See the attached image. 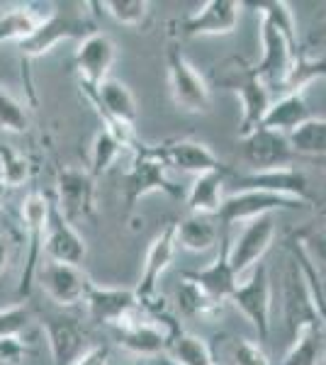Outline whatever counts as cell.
Instances as JSON below:
<instances>
[{
    "mask_svg": "<svg viewBox=\"0 0 326 365\" xmlns=\"http://www.w3.org/2000/svg\"><path fill=\"white\" fill-rule=\"evenodd\" d=\"M251 8H256L260 15L270 17L277 27L285 32V37L297 46V20H295V13L290 8V3L285 0H258V3H251Z\"/></svg>",
    "mask_w": 326,
    "mask_h": 365,
    "instance_id": "obj_37",
    "label": "cell"
},
{
    "mask_svg": "<svg viewBox=\"0 0 326 365\" xmlns=\"http://www.w3.org/2000/svg\"><path fill=\"white\" fill-rule=\"evenodd\" d=\"M302 207H305V205L297 202V200L275 195V192L244 187V190L224 197L217 220H219V229H222V232H229L236 222H251V220H256V217L272 215V212L302 210Z\"/></svg>",
    "mask_w": 326,
    "mask_h": 365,
    "instance_id": "obj_9",
    "label": "cell"
},
{
    "mask_svg": "<svg viewBox=\"0 0 326 365\" xmlns=\"http://www.w3.org/2000/svg\"><path fill=\"white\" fill-rule=\"evenodd\" d=\"M29 319H32V312L27 304H13V307L0 309V339L20 336L27 329Z\"/></svg>",
    "mask_w": 326,
    "mask_h": 365,
    "instance_id": "obj_38",
    "label": "cell"
},
{
    "mask_svg": "<svg viewBox=\"0 0 326 365\" xmlns=\"http://www.w3.org/2000/svg\"><path fill=\"white\" fill-rule=\"evenodd\" d=\"M219 227L215 225V217L205 215H188L175 222V239L178 246L193 253H205L215 249L219 241Z\"/></svg>",
    "mask_w": 326,
    "mask_h": 365,
    "instance_id": "obj_27",
    "label": "cell"
},
{
    "mask_svg": "<svg viewBox=\"0 0 326 365\" xmlns=\"http://www.w3.org/2000/svg\"><path fill=\"white\" fill-rule=\"evenodd\" d=\"M310 117L312 113L305 100V93H282L280 98L270 103L260 127L272 129V132H280V134H290L292 129H297L302 122L310 120Z\"/></svg>",
    "mask_w": 326,
    "mask_h": 365,
    "instance_id": "obj_25",
    "label": "cell"
},
{
    "mask_svg": "<svg viewBox=\"0 0 326 365\" xmlns=\"http://www.w3.org/2000/svg\"><path fill=\"white\" fill-rule=\"evenodd\" d=\"M282 299H285V322L290 329V336L305 331V329H324L322 319H319L317 304H314L310 282H307L297 261H292L287 268Z\"/></svg>",
    "mask_w": 326,
    "mask_h": 365,
    "instance_id": "obj_14",
    "label": "cell"
},
{
    "mask_svg": "<svg viewBox=\"0 0 326 365\" xmlns=\"http://www.w3.org/2000/svg\"><path fill=\"white\" fill-rule=\"evenodd\" d=\"M314 39H326V22L317 29V32H314Z\"/></svg>",
    "mask_w": 326,
    "mask_h": 365,
    "instance_id": "obj_44",
    "label": "cell"
},
{
    "mask_svg": "<svg viewBox=\"0 0 326 365\" xmlns=\"http://www.w3.org/2000/svg\"><path fill=\"white\" fill-rule=\"evenodd\" d=\"M178 309L190 319H205L215 322L224 309V302L210 297L200 285H195L193 280L183 278L180 287H178Z\"/></svg>",
    "mask_w": 326,
    "mask_h": 365,
    "instance_id": "obj_29",
    "label": "cell"
},
{
    "mask_svg": "<svg viewBox=\"0 0 326 365\" xmlns=\"http://www.w3.org/2000/svg\"><path fill=\"white\" fill-rule=\"evenodd\" d=\"M229 168L222 170H212V173L195 175L190 190L185 195V205L190 210V215H205V217H217L222 210L224 195V178H227Z\"/></svg>",
    "mask_w": 326,
    "mask_h": 365,
    "instance_id": "obj_24",
    "label": "cell"
},
{
    "mask_svg": "<svg viewBox=\"0 0 326 365\" xmlns=\"http://www.w3.org/2000/svg\"><path fill=\"white\" fill-rule=\"evenodd\" d=\"M290 149L305 156H326V117H310L287 134Z\"/></svg>",
    "mask_w": 326,
    "mask_h": 365,
    "instance_id": "obj_30",
    "label": "cell"
},
{
    "mask_svg": "<svg viewBox=\"0 0 326 365\" xmlns=\"http://www.w3.org/2000/svg\"><path fill=\"white\" fill-rule=\"evenodd\" d=\"M244 187H253V190H265L275 192V195L297 200L305 207H312L314 197L310 190V180L295 166H282V168H270V170H256V173H246L236 178Z\"/></svg>",
    "mask_w": 326,
    "mask_h": 365,
    "instance_id": "obj_18",
    "label": "cell"
},
{
    "mask_svg": "<svg viewBox=\"0 0 326 365\" xmlns=\"http://www.w3.org/2000/svg\"><path fill=\"white\" fill-rule=\"evenodd\" d=\"M56 210L71 222H91L96 215V178L86 168L63 166L56 175Z\"/></svg>",
    "mask_w": 326,
    "mask_h": 365,
    "instance_id": "obj_8",
    "label": "cell"
},
{
    "mask_svg": "<svg viewBox=\"0 0 326 365\" xmlns=\"http://www.w3.org/2000/svg\"><path fill=\"white\" fill-rule=\"evenodd\" d=\"M51 10H39L37 5H15L0 13V44H22L37 32V27L46 20Z\"/></svg>",
    "mask_w": 326,
    "mask_h": 365,
    "instance_id": "obj_26",
    "label": "cell"
},
{
    "mask_svg": "<svg viewBox=\"0 0 326 365\" xmlns=\"http://www.w3.org/2000/svg\"><path fill=\"white\" fill-rule=\"evenodd\" d=\"M122 151H124L122 141L117 139L110 129L103 127L91 144V166H88L86 170L93 175V178H98V175H103L105 170H110V166L120 158Z\"/></svg>",
    "mask_w": 326,
    "mask_h": 365,
    "instance_id": "obj_31",
    "label": "cell"
},
{
    "mask_svg": "<svg viewBox=\"0 0 326 365\" xmlns=\"http://www.w3.org/2000/svg\"><path fill=\"white\" fill-rule=\"evenodd\" d=\"M227 302L234 304L253 329L258 331V341H265L270 336V312H272V287L268 278V268L258 263L248 275H244L236 282L234 292Z\"/></svg>",
    "mask_w": 326,
    "mask_h": 365,
    "instance_id": "obj_5",
    "label": "cell"
},
{
    "mask_svg": "<svg viewBox=\"0 0 326 365\" xmlns=\"http://www.w3.org/2000/svg\"><path fill=\"white\" fill-rule=\"evenodd\" d=\"M110 363V346L108 344H96L91 349H86L73 365H108Z\"/></svg>",
    "mask_w": 326,
    "mask_h": 365,
    "instance_id": "obj_42",
    "label": "cell"
},
{
    "mask_svg": "<svg viewBox=\"0 0 326 365\" xmlns=\"http://www.w3.org/2000/svg\"><path fill=\"white\" fill-rule=\"evenodd\" d=\"M317 78H326V56H305L297 54L295 66L290 71L285 86L280 93H305V88Z\"/></svg>",
    "mask_w": 326,
    "mask_h": 365,
    "instance_id": "obj_33",
    "label": "cell"
},
{
    "mask_svg": "<svg viewBox=\"0 0 326 365\" xmlns=\"http://www.w3.org/2000/svg\"><path fill=\"white\" fill-rule=\"evenodd\" d=\"M217 244H219V251H217V258L212 261V266H207L203 270H188V273H183V278L200 285L210 297L219 299V302H227L229 295L234 292L236 282H239V278H236L234 270L229 266V249H231L229 232L219 234Z\"/></svg>",
    "mask_w": 326,
    "mask_h": 365,
    "instance_id": "obj_21",
    "label": "cell"
},
{
    "mask_svg": "<svg viewBox=\"0 0 326 365\" xmlns=\"http://www.w3.org/2000/svg\"><path fill=\"white\" fill-rule=\"evenodd\" d=\"M322 331L324 329H305L295 334L292 344L282 358V365H319L322 358Z\"/></svg>",
    "mask_w": 326,
    "mask_h": 365,
    "instance_id": "obj_32",
    "label": "cell"
},
{
    "mask_svg": "<svg viewBox=\"0 0 326 365\" xmlns=\"http://www.w3.org/2000/svg\"><path fill=\"white\" fill-rule=\"evenodd\" d=\"M10 253H13V239L10 234H0V273L10 266Z\"/></svg>",
    "mask_w": 326,
    "mask_h": 365,
    "instance_id": "obj_43",
    "label": "cell"
},
{
    "mask_svg": "<svg viewBox=\"0 0 326 365\" xmlns=\"http://www.w3.org/2000/svg\"><path fill=\"white\" fill-rule=\"evenodd\" d=\"M49 207L51 200L41 192H29L22 202V225H25L27 234V258L25 268L20 275V285H17V295L27 297L32 290V282L37 278V270L44 256V237H46V225H49Z\"/></svg>",
    "mask_w": 326,
    "mask_h": 365,
    "instance_id": "obj_7",
    "label": "cell"
},
{
    "mask_svg": "<svg viewBox=\"0 0 326 365\" xmlns=\"http://www.w3.org/2000/svg\"><path fill=\"white\" fill-rule=\"evenodd\" d=\"M165 356L173 365H217L215 353L205 339L195 334L173 331L165 346Z\"/></svg>",
    "mask_w": 326,
    "mask_h": 365,
    "instance_id": "obj_28",
    "label": "cell"
},
{
    "mask_svg": "<svg viewBox=\"0 0 326 365\" xmlns=\"http://www.w3.org/2000/svg\"><path fill=\"white\" fill-rule=\"evenodd\" d=\"M117 46L112 42L110 34L105 32H93L86 39L78 42L76 49V71L81 76V86L86 93H96L100 86L108 81V73L115 63Z\"/></svg>",
    "mask_w": 326,
    "mask_h": 365,
    "instance_id": "obj_12",
    "label": "cell"
},
{
    "mask_svg": "<svg viewBox=\"0 0 326 365\" xmlns=\"http://www.w3.org/2000/svg\"><path fill=\"white\" fill-rule=\"evenodd\" d=\"M0 129L10 134H25L29 129V113L17 98L0 86Z\"/></svg>",
    "mask_w": 326,
    "mask_h": 365,
    "instance_id": "obj_36",
    "label": "cell"
},
{
    "mask_svg": "<svg viewBox=\"0 0 326 365\" xmlns=\"http://www.w3.org/2000/svg\"><path fill=\"white\" fill-rule=\"evenodd\" d=\"M37 280L44 290V295L58 307H73L83 302L86 287L91 278L78 266H66V263L46 261L37 270Z\"/></svg>",
    "mask_w": 326,
    "mask_h": 365,
    "instance_id": "obj_17",
    "label": "cell"
},
{
    "mask_svg": "<svg viewBox=\"0 0 326 365\" xmlns=\"http://www.w3.org/2000/svg\"><path fill=\"white\" fill-rule=\"evenodd\" d=\"M260 44H263V56L253 71L268 88L282 91L290 71L295 66V58H297V46L265 15H260Z\"/></svg>",
    "mask_w": 326,
    "mask_h": 365,
    "instance_id": "obj_6",
    "label": "cell"
},
{
    "mask_svg": "<svg viewBox=\"0 0 326 365\" xmlns=\"http://www.w3.org/2000/svg\"><path fill=\"white\" fill-rule=\"evenodd\" d=\"M215 83L224 91H231L239 98L241 105V122H239V139L251 134L260 127L265 113H268L272 96L270 88L256 76L253 66H248L241 56L224 58L219 66H215Z\"/></svg>",
    "mask_w": 326,
    "mask_h": 365,
    "instance_id": "obj_1",
    "label": "cell"
},
{
    "mask_svg": "<svg viewBox=\"0 0 326 365\" xmlns=\"http://www.w3.org/2000/svg\"><path fill=\"white\" fill-rule=\"evenodd\" d=\"M88 307V314L96 324H112L120 327L122 322L132 319L139 309V299H136L134 290L127 287H103L96 282H88L86 297H83Z\"/></svg>",
    "mask_w": 326,
    "mask_h": 365,
    "instance_id": "obj_16",
    "label": "cell"
},
{
    "mask_svg": "<svg viewBox=\"0 0 326 365\" xmlns=\"http://www.w3.org/2000/svg\"><path fill=\"white\" fill-rule=\"evenodd\" d=\"M32 175V163L27 156L15 151L13 146H0V180L8 190L22 187Z\"/></svg>",
    "mask_w": 326,
    "mask_h": 365,
    "instance_id": "obj_34",
    "label": "cell"
},
{
    "mask_svg": "<svg viewBox=\"0 0 326 365\" xmlns=\"http://www.w3.org/2000/svg\"><path fill=\"white\" fill-rule=\"evenodd\" d=\"M41 329H44L54 365H73L76 358L83 353V341H86V331L81 324L71 317H49L41 324Z\"/></svg>",
    "mask_w": 326,
    "mask_h": 365,
    "instance_id": "obj_23",
    "label": "cell"
},
{
    "mask_svg": "<svg viewBox=\"0 0 326 365\" xmlns=\"http://www.w3.org/2000/svg\"><path fill=\"white\" fill-rule=\"evenodd\" d=\"M93 32H96V25L81 10H51L46 20L37 27V32L22 44H17V49H20L22 63H29L34 58L49 54L56 44L68 42V39L81 42Z\"/></svg>",
    "mask_w": 326,
    "mask_h": 365,
    "instance_id": "obj_3",
    "label": "cell"
},
{
    "mask_svg": "<svg viewBox=\"0 0 326 365\" xmlns=\"http://www.w3.org/2000/svg\"><path fill=\"white\" fill-rule=\"evenodd\" d=\"M117 331H120V344L124 351L134 353L139 358H156L165 353L170 334L178 331V329H165L156 322H141L134 314L132 319L122 322Z\"/></svg>",
    "mask_w": 326,
    "mask_h": 365,
    "instance_id": "obj_22",
    "label": "cell"
},
{
    "mask_svg": "<svg viewBox=\"0 0 326 365\" xmlns=\"http://www.w3.org/2000/svg\"><path fill=\"white\" fill-rule=\"evenodd\" d=\"M300 246L305 249L307 258L312 261V266L326 273V227L322 229H314V232L305 234L300 237Z\"/></svg>",
    "mask_w": 326,
    "mask_h": 365,
    "instance_id": "obj_39",
    "label": "cell"
},
{
    "mask_svg": "<svg viewBox=\"0 0 326 365\" xmlns=\"http://www.w3.org/2000/svg\"><path fill=\"white\" fill-rule=\"evenodd\" d=\"M134 158L129 166L127 175H124V202H127V212H134L136 205L141 202L151 192H163V195L180 200L183 190L168 178V166L158 154L156 146L136 144Z\"/></svg>",
    "mask_w": 326,
    "mask_h": 365,
    "instance_id": "obj_2",
    "label": "cell"
},
{
    "mask_svg": "<svg viewBox=\"0 0 326 365\" xmlns=\"http://www.w3.org/2000/svg\"><path fill=\"white\" fill-rule=\"evenodd\" d=\"M98 8H105V13L115 22L134 29L144 27L151 13V5L146 0H105V3H98Z\"/></svg>",
    "mask_w": 326,
    "mask_h": 365,
    "instance_id": "obj_35",
    "label": "cell"
},
{
    "mask_svg": "<svg viewBox=\"0 0 326 365\" xmlns=\"http://www.w3.org/2000/svg\"><path fill=\"white\" fill-rule=\"evenodd\" d=\"M244 3L236 0H210L193 15H185L173 22L175 34L183 39L198 37H224L231 34L239 25V15Z\"/></svg>",
    "mask_w": 326,
    "mask_h": 365,
    "instance_id": "obj_10",
    "label": "cell"
},
{
    "mask_svg": "<svg viewBox=\"0 0 326 365\" xmlns=\"http://www.w3.org/2000/svg\"><path fill=\"white\" fill-rule=\"evenodd\" d=\"M158 154L165 161V166H173L183 173H190V175H203V173H212V170H222L227 168L215 151L210 149L203 141H195V139H173V141H165V144L156 146Z\"/></svg>",
    "mask_w": 326,
    "mask_h": 365,
    "instance_id": "obj_20",
    "label": "cell"
},
{
    "mask_svg": "<svg viewBox=\"0 0 326 365\" xmlns=\"http://www.w3.org/2000/svg\"><path fill=\"white\" fill-rule=\"evenodd\" d=\"M241 156L248 163L251 173H256V170L292 166L295 151L290 149L287 134L258 127L251 134L241 137Z\"/></svg>",
    "mask_w": 326,
    "mask_h": 365,
    "instance_id": "obj_15",
    "label": "cell"
},
{
    "mask_svg": "<svg viewBox=\"0 0 326 365\" xmlns=\"http://www.w3.org/2000/svg\"><path fill=\"white\" fill-rule=\"evenodd\" d=\"M175 251H178L175 222H168V225L156 234V239L151 241L149 251H146L141 280L134 290L136 299H139V307H151V304L156 302L158 280H161V275L165 273V268L173 263Z\"/></svg>",
    "mask_w": 326,
    "mask_h": 365,
    "instance_id": "obj_13",
    "label": "cell"
},
{
    "mask_svg": "<svg viewBox=\"0 0 326 365\" xmlns=\"http://www.w3.org/2000/svg\"><path fill=\"white\" fill-rule=\"evenodd\" d=\"M165 68H168L170 98L180 110L193 115H207L212 108V93L205 76L188 61L180 46H168L165 51Z\"/></svg>",
    "mask_w": 326,
    "mask_h": 365,
    "instance_id": "obj_4",
    "label": "cell"
},
{
    "mask_svg": "<svg viewBox=\"0 0 326 365\" xmlns=\"http://www.w3.org/2000/svg\"><path fill=\"white\" fill-rule=\"evenodd\" d=\"M231 356H234L236 365H270L265 351L248 339H236L231 346Z\"/></svg>",
    "mask_w": 326,
    "mask_h": 365,
    "instance_id": "obj_40",
    "label": "cell"
},
{
    "mask_svg": "<svg viewBox=\"0 0 326 365\" xmlns=\"http://www.w3.org/2000/svg\"><path fill=\"white\" fill-rule=\"evenodd\" d=\"M272 237H275V220H272V215H263L246 222L244 232L231 241L229 249V266L236 278L241 280L258 266L263 253L270 249Z\"/></svg>",
    "mask_w": 326,
    "mask_h": 365,
    "instance_id": "obj_11",
    "label": "cell"
},
{
    "mask_svg": "<svg viewBox=\"0 0 326 365\" xmlns=\"http://www.w3.org/2000/svg\"><path fill=\"white\" fill-rule=\"evenodd\" d=\"M5 192H8V187L3 185V180H0V207H3V200H5Z\"/></svg>",
    "mask_w": 326,
    "mask_h": 365,
    "instance_id": "obj_45",
    "label": "cell"
},
{
    "mask_svg": "<svg viewBox=\"0 0 326 365\" xmlns=\"http://www.w3.org/2000/svg\"><path fill=\"white\" fill-rule=\"evenodd\" d=\"M27 358V344L20 336L0 339V365H20Z\"/></svg>",
    "mask_w": 326,
    "mask_h": 365,
    "instance_id": "obj_41",
    "label": "cell"
},
{
    "mask_svg": "<svg viewBox=\"0 0 326 365\" xmlns=\"http://www.w3.org/2000/svg\"><path fill=\"white\" fill-rule=\"evenodd\" d=\"M86 241L78 234L66 217L56 210V205L51 202L49 207V225H46V237H44V256L46 261L54 263H66V266H81L86 258Z\"/></svg>",
    "mask_w": 326,
    "mask_h": 365,
    "instance_id": "obj_19",
    "label": "cell"
}]
</instances>
